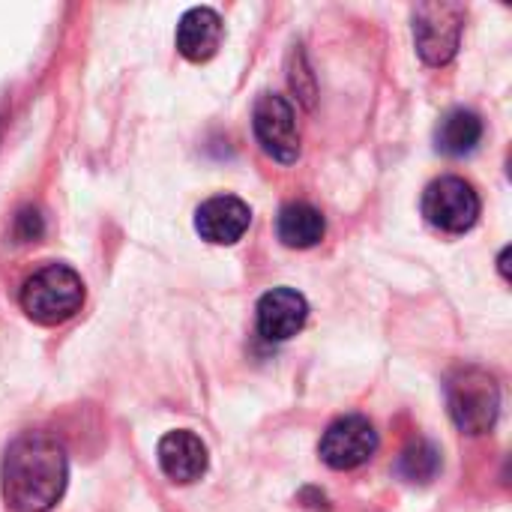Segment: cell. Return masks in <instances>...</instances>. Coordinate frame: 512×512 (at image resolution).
I'll return each instance as SVG.
<instances>
[{
    "mask_svg": "<svg viewBox=\"0 0 512 512\" xmlns=\"http://www.w3.org/2000/svg\"><path fill=\"white\" fill-rule=\"evenodd\" d=\"M480 138H483V120L474 111H465V108L450 111L438 123V132H435L438 150L444 156H468V153L477 150Z\"/></svg>",
    "mask_w": 512,
    "mask_h": 512,
    "instance_id": "13",
    "label": "cell"
},
{
    "mask_svg": "<svg viewBox=\"0 0 512 512\" xmlns=\"http://www.w3.org/2000/svg\"><path fill=\"white\" fill-rule=\"evenodd\" d=\"M318 453L333 471H354L378 453V432L366 417H339L324 432Z\"/></svg>",
    "mask_w": 512,
    "mask_h": 512,
    "instance_id": "7",
    "label": "cell"
},
{
    "mask_svg": "<svg viewBox=\"0 0 512 512\" xmlns=\"http://www.w3.org/2000/svg\"><path fill=\"white\" fill-rule=\"evenodd\" d=\"M423 216L444 234H465L480 219V195L462 177L432 180L423 192Z\"/></svg>",
    "mask_w": 512,
    "mask_h": 512,
    "instance_id": "5",
    "label": "cell"
},
{
    "mask_svg": "<svg viewBox=\"0 0 512 512\" xmlns=\"http://www.w3.org/2000/svg\"><path fill=\"white\" fill-rule=\"evenodd\" d=\"M249 222V204L234 195H216L204 201L195 213V231L201 234V240L213 246H234L249 231Z\"/></svg>",
    "mask_w": 512,
    "mask_h": 512,
    "instance_id": "9",
    "label": "cell"
},
{
    "mask_svg": "<svg viewBox=\"0 0 512 512\" xmlns=\"http://www.w3.org/2000/svg\"><path fill=\"white\" fill-rule=\"evenodd\" d=\"M465 6L462 3H420L414 9V42L429 66H447L462 45Z\"/></svg>",
    "mask_w": 512,
    "mask_h": 512,
    "instance_id": "4",
    "label": "cell"
},
{
    "mask_svg": "<svg viewBox=\"0 0 512 512\" xmlns=\"http://www.w3.org/2000/svg\"><path fill=\"white\" fill-rule=\"evenodd\" d=\"M327 222L321 216V210H315L312 204H288L282 207L279 219H276V234L288 249H312L324 240Z\"/></svg>",
    "mask_w": 512,
    "mask_h": 512,
    "instance_id": "12",
    "label": "cell"
},
{
    "mask_svg": "<svg viewBox=\"0 0 512 512\" xmlns=\"http://www.w3.org/2000/svg\"><path fill=\"white\" fill-rule=\"evenodd\" d=\"M69 459L63 444L48 432L18 435L0 465V489L9 512H48L63 498Z\"/></svg>",
    "mask_w": 512,
    "mask_h": 512,
    "instance_id": "1",
    "label": "cell"
},
{
    "mask_svg": "<svg viewBox=\"0 0 512 512\" xmlns=\"http://www.w3.org/2000/svg\"><path fill=\"white\" fill-rule=\"evenodd\" d=\"M84 306V282L66 264H45L21 288V309L30 321L54 327Z\"/></svg>",
    "mask_w": 512,
    "mask_h": 512,
    "instance_id": "2",
    "label": "cell"
},
{
    "mask_svg": "<svg viewBox=\"0 0 512 512\" xmlns=\"http://www.w3.org/2000/svg\"><path fill=\"white\" fill-rule=\"evenodd\" d=\"M156 456H159L162 474L174 483H195L207 471V447L195 432H186V429L168 432L159 441Z\"/></svg>",
    "mask_w": 512,
    "mask_h": 512,
    "instance_id": "10",
    "label": "cell"
},
{
    "mask_svg": "<svg viewBox=\"0 0 512 512\" xmlns=\"http://www.w3.org/2000/svg\"><path fill=\"white\" fill-rule=\"evenodd\" d=\"M252 129L267 156L282 165L297 162L300 156V129L291 102L279 93H261L252 111Z\"/></svg>",
    "mask_w": 512,
    "mask_h": 512,
    "instance_id": "6",
    "label": "cell"
},
{
    "mask_svg": "<svg viewBox=\"0 0 512 512\" xmlns=\"http://www.w3.org/2000/svg\"><path fill=\"white\" fill-rule=\"evenodd\" d=\"M258 333L264 342L294 339L309 318V303L294 288H273L258 300Z\"/></svg>",
    "mask_w": 512,
    "mask_h": 512,
    "instance_id": "8",
    "label": "cell"
},
{
    "mask_svg": "<svg viewBox=\"0 0 512 512\" xmlns=\"http://www.w3.org/2000/svg\"><path fill=\"white\" fill-rule=\"evenodd\" d=\"M447 408L465 435H486L501 414V387L480 366H462L447 381Z\"/></svg>",
    "mask_w": 512,
    "mask_h": 512,
    "instance_id": "3",
    "label": "cell"
},
{
    "mask_svg": "<svg viewBox=\"0 0 512 512\" xmlns=\"http://www.w3.org/2000/svg\"><path fill=\"white\" fill-rule=\"evenodd\" d=\"M399 477L405 483H414V486H426L438 477L441 471V453L435 444L429 441H414L411 447H405V453L399 456V465H396Z\"/></svg>",
    "mask_w": 512,
    "mask_h": 512,
    "instance_id": "14",
    "label": "cell"
},
{
    "mask_svg": "<svg viewBox=\"0 0 512 512\" xmlns=\"http://www.w3.org/2000/svg\"><path fill=\"white\" fill-rule=\"evenodd\" d=\"M222 36H225V24L219 12L210 6H195L177 24V51L192 63H204L219 51Z\"/></svg>",
    "mask_w": 512,
    "mask_h": 512,
    "instance_id": "11",
    "label": "cell"
},
{
    "mask_svg": "<svg viewBox=\"0 0 512 512\" xmlns=\"http://www.w3.org/2000/svg\"><path fill=\"white\" fill-rule=\"evenodd\" d=\"M42 234H45V222H42L39 210L24 207V210L15 216V237H18V243H36Z\"/></svg>",
    "mask_w": 512,
    "mask_h": 512,
    "instance_id": "15",
    "label": "cell"
}]
</instances>
